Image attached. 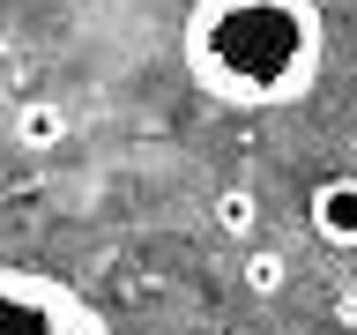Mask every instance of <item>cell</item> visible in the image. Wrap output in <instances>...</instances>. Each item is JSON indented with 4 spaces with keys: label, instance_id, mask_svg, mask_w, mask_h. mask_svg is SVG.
Listing matches in <instances>:
<instances>
[{
    "label": "cell",
    "instance_id": "6da1fadb",
    "mask_svg": "<svg viewBox=\"0 0 357 335\" xmlns=\"http://www.w3.org/2000/svg\"><path fill=\"white\" fill-rule=\"evenodd\" d=\"M320 52H328L320 0H194L178 30V60L194 89L238 112L305 97Z\"/></svg>",
    "mask_w": 357,
    "mask_h": 335
},
{
    "label": "cell",
    "instance_id": "7a4b0ae2",
    "mask_svg": "<svg viewBox=\"0 0 357 335\" xmlns=\"http://www.w3.org/2000/svg\"><path fill=\"white\" fill-rule=\"evenodd\" d=\"M0 335H112V320L45 268L0 276Z\"/></svg>",
    "mask_w": 357,
    "mask_h": 335
},
{
    "label": "cell",
    "instance_id": "5b68a950",
    "mask_svg": "<svg viewBox=\"0 0 357 335\" xmlns=\"http://www.w3.org/2000/svg\"><path fill=\"white\" fill-rule=\"evenodd\" d=\"M60 134H67V112L60 105H22L15 112V142H22V149H60Z\"/></svg>",
    "mask_w": 357,
    "mask_h": 335
},
{
    "label": "cell",
    "instance_id": "8992f818",
    "mask_svg": "<svg viewBox=\"0 0 357 335\" xmlns=\"http://www.w3.org/2000/svg\"><path fill=\"white\" fill-rule=\"evenodd\" d=\"M216 223L231 231V239H245V231L261 223V201L245 194V186H223V194H216Z\"/></svg>",
    "mask_w": 357,
    "mask_h": 335
},
{
    "label": "cell",
    "instance_id": "277c9868",
    "mask_svg": "<svg viewBox=\"0 0 357 335\" xmlns=\"http://www.w3.org/2000/svg\"><path fill=\"white\" fill-rule=\"evenodd\" d=\"M238 283L253 290V298H275V290L290 283V261L275 246H253V253H238Z\"/></svg>",
    "mask_w": 357,
    "mask_h": 335
},
{
    "label": "cell",
    "instance_id": "3957f363",
    "mask_svg": "<svg viewBox=\"0 0 357 335\" xmlns=\"http://www.w3.org/2000/svg\"><path fill=\"white\" fill-rule=\"evenodd\" d=\"M312 231L328 246H357V172H335L312 186Z\"/></svg>",
    "mask_w": 357,
    "mask_h": 335
}]
</instances>
